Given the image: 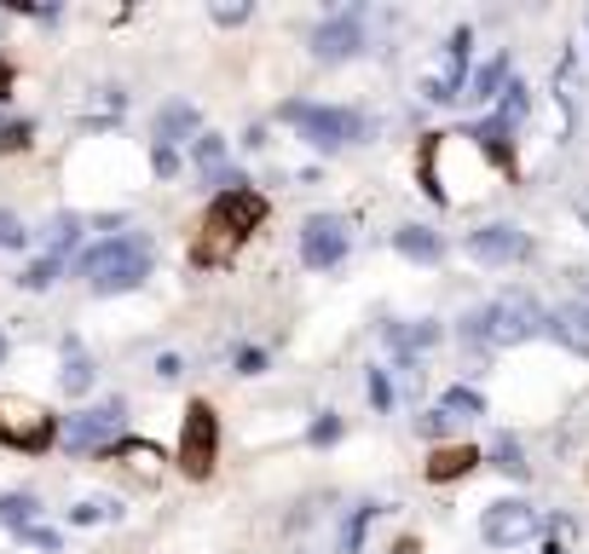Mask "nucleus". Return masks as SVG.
Masks as SVG:
<instances>
[{"mask_svg":"<svg viewBox=\"0 0 589 554\" xmlns=\"http://www.w3.org/2000/svg\"><path fill=\"white\" fill-rule=\"evenodd\" d=\"M578 290H584V306H589V272H578Z\"/></svg>","mask_w":589,"mask_h":554,"instance_id":"obj_41","label":"nucleus"},{"mask_svg":"<svg viewBox=\"0 0 589 554\" xmlns=\"http://www.w3.org/2000/svg\"><path fill=\"white\" fill-rule=\"evenodd\" d=\"M313 52L323 64H335V58H353L358 52V17H330L318 35H313Z\"/></svg>","mask_w":589,"mask_h":554,"instance_id":"obj_14","label":"nucleus"},{"mask_svg":"<svg viewBox=\"0 0 589 554\" xmlns=\"http://www.w3.org/2000/svg\"><path fill=\"white\" fill-rule=\"evenodd\" d=\"M220 156H226V145H220L214 133H202V139H197V162L209 168V162H220Z\"/></svg>","mask_w":589,"mask_h":554,"instance_id":"obj_32","label":"nucleus"},{"mask_svg":"<svg viewBox=\"0 0 589 554\" xmlns=\"http://www.w3.org/2000/svg\"><path fill=\"white\" fill-rule=\"evenodd\" d=\"M474 139H480V145L492 151L497 162H509V128H503V121H485V128H480Z\"/></svg>","mask_w":589,"mask_h":554,"instance_id":"obj_26","label":"nucleus"},{"mask_svg":"<svg viewBox=\"0 0 589 554\" xmlns=\"http://www.w3.org/2000/svg\"><path fill=\"white\" fill-rule=\"evenodd\" d=\"M128 457L139 462V474H151V468H156V450L151 445H128Z\"/></svg>","mask_w":589,"mask_h":554,"instance_id":"obj_36","label":"nucleus"},{"mask_svg":"<svg viewBox=\"0 0 589 554\" xmlns=\"http://www.w3.org/2000/svg\"><path fill=\"white\" fill-rule=\"evenodd\" d=\"M526 105H532L526 87H520V81H509V87H503V105H497V121H503V128H515V121H526Z\"/></svg>","mask_w":589,"mask_h":554,"instance_id":"obj_24","label":"nucleus"},{"mask_svg":"<svg viewBox=\"0 0 589 554\" xmlns=\"http://www.w3.org/2000/svg\"><path fill=\"white\" fill-rule=\"evenodd\" d=\"M370 515H376V508H358V515H353V526H347V554H358V543H364V526H370Z\"/></svg>","mask_w":589,"mask_h":554,"instance_id":"obj_31","label":"nucleus"},{"mask_svg":"<svg viewBox=\"0 0 589 554\" xmlns=\"http://www.w3.org/2000/svg\"><path fill=\"white\" fill-rule=\"evenodd\" d=\"M474 462H480V450H474V445H439L434 457H428V480H434V485H445V480H462Z\"/></svg>","mask_w":589,"mask_h":554,"instance_id":"obj_16","label":"nucleus"},{"mask_svg":"<svg viewBox=\"0 0 589 554\" xmlns=\"http://www.w3.org/2000/svg\"><path fill=\"white\" fill-rule=\"evenodd\" d=\"M393 554H416V543H411V538H404V543H399V549H393Z\"/></svg>","mask_w":589,"mask_h":554,"instance_id":"obj_42","label":"nucleus"},{"mask_svg":"<svg viewBox=\"0 0 589 554\" xmlns=\"http://www.w3.org/2000/svg\"><path fill=\"white\" fill-rule=\"evenodd\" d=\"M370 399H376L381 410L393 404V387H388V376H381V369H370Z\"/></svg>","mask_w":589,"mask_h":554,"instance_id":"obj_34","label":"nucleus"},{"mask_svg":"<svg viewBox=\"0 0 589 554\" xmlns=\"http://www.w3.org/2000/svg\"><path fill=\"white\" fill-rule=\"evenodd\" d=\"M538 330H550V313H543L526 290H515V295H503V300H492V306H480V313L462 318V341L469 346H520Z\"/></svg>","mask_w":589,"mask_h":554,"instance_id":"obj_1","label":"nucleus"},{"mask_svg":"<svg viewBox=\"0 0 589 554\" xmlns=\"http://www.w3.org/2000/svg\"><path fill=\"white\" fill-rule=\"evenodd\" d=\"M75 237H81V220H75V214H58V220L47 225V243H52L58 260H64V249H75Z\"/></svg>","mask_w":589,"mask_h":554,"instance_id":"obj_23","label":"nucleus"},{"mask_svg":"<svg viewBox=\"0 0 589 554\" xmlns=\"http://www.w3.org/2000/svg\"><path fill=\"white\" fill-rule=\"evenodd\" d=\"M393 249L411 255V260H439L445 243H439V232H428V225H399V232H393Z\"/></svg>","mask_w":589,"mask_h":554,"instance_id":"obj_17","label":"nucleus"},{"mask_svg":"<svg viewBox=\"0 0 589 554\" xmlns=\"http://www.w3.org/2000/svg\"><path fill=\"white\" fill-rule=\"evenodd\" d=\"M0 439L40 450V445H52V416H47V410H35V404H24V399H0Z\"/></svg>","mask_w":589,"mask_h":554,"instance_id":"obj_8","label":"nucleus"},{"mask_svg":"<svg viewBox=\"0 0 589 554\" xmlns=\"http://www.w3.org/2000/svg\"><path fill=\"white\" fill-rule=\"evenodd\" d=\"M283 116L313 139L318 151H341L358 139V116L353 110H330V105H283Z\"/></svg>","mask_w":589,"mask_h":554,"instance_id":"obj_4","label":"nucleus"},{"mask_svg":"<svg viewBox=\"0 0 589 554\" xmlns=\"http://www.w3.org/2000/svg\"><path fill=\"white\" fill-rule=\"evenodd\" d=\"M7 93H12V64L0 58V98H7Z\"/></svg>","mask_w":589,"mask_h":554,"instance_id":"obj_39","label":"nucleus"},{"mask_svg":"<svg viewBox=\"0 0 589 554\" xmlns=\"http://www.w3.org/2000/svg\"><path fill=\"white\" fill-rule=\"evenodd\" d=\"M30 145V121H12V128H0V151H24Z\"/></svg>","mask_w":589,"mask_h":554,"instance_id":"obj_29","label":"nucleus"},{"mask_svg":"<svg viewBox=\"0 0 589 554\" xmlns=\"http://www.w3.org/2000/svg\"><path fill=\"white\" fill-rule=\"evenodd\" d=\"M480 531H485V543H492V549H520V543H532L543 531V515L532 503H492V508H485V520H480Z\"/></svg>","mask_w":589,"mask_h":554,"instance_id":"obj_5","label":"nucleus"},{"mask_svg":"<svg viewBox=\"0 0 589 554\" xmlns=\"http://www.w3.org/2000/svg\"><path fill=\"white\" fill-rule=\"evenodd\" d=\"M439 410H445L451 422H474V416H485V399L474 393V387H451V393L439 399Z\"/></svg>","mask_w":589,"mask_h":554,"instance_id":"obj_19","label":"nucleus"},{"mask_svg":"<svg viewBox=\"0 0 589 554\" xmlns=\"http://www.w3.org/2000/svg\"><path fill=\"white\" fill-rule=\"evenodd\" d=\"M214 17H220V24H243V17H249V7H243V0H220Z\"/></svg>","mask_w":589,"mask_h":554,"instance_id":"obj_33","label":"nucleus"},{"mask_svg":"<svg viewBox=\"0 0 589 554\" xmlns=\"http://www.w3.org/2000/svg\"><path fill=\"white\" fill-rule=\"evenodd\" d=\"M81 272H87V283L98 295H110V290H139V283L151 278V243L139 237V232H121L110 243H98V249L81 260Z\"/></svg>","mask_w":589,"mask_h":554,"instance_id":"obj_2","label":"nucleus"},{"mask_svg":"<svg viewBox=\"0 0 589 554\" xmlns=\"http://www.w3.org/2000/svg\"><path fill=\"white\" fill-rule=\"evenodd\" d=\"M197 128H202V116L191 105H162V116H156V145L174 151V139H202Z\"/></svg>","mask_w":589,"mask_h":554,"instance_id":"obj_15","label":"nucleus"},{"mask_svg":"<svg viewBox=\"0 0 589 554\" xmlns=\"http://www.w3.org/2000/svg\"><path fill=\"white\" fill-rule=\"evenodd\" d=\"M543 554H573V549H561V543H550V549H543Z\"/></svg>","mask_w":589,"mask_h":554,"instance_id":"obj_43","label":"nucleus"},{"mask_svg":"<svg viewBox=\"0 0 589 554\" xmlns=\"http://www.w3.org/2000/svg\"><path fill=\"white\" fill-rule=\"evenodd\" d=\"M550 335H555L561 346H573L578 358H589V306H584V300L555 306V313H550Z\"/></svg>","mask_w":589,"mask_h":554,"instance_id":"obj_12","label":"nucleus"},{"mask_svg":"<svg viewBox=\"0 0 589 554\" xmlns=\"http://www.w3.org/2000/svg\"><path fill=\"white\" fill-rule=\"evenodd\" d=\"M35 497H0V520H7V526H17V531H30L35 526Z\"/></svg>","mask_w":589,"mask_h":554,"instance_id":"obj_25","label":"nucleus"},{"mask_svg":"<svg viewBox=\"0 0 589 554\" xmlns=\"http://www.w3.org/2000/svg\"><path fill=\"white\" fill-rule=\"evenodd\" d=\"M156 376H168V381H174V376H179V358H174V353H162V358H156Z\"/></svg>","mask_w":589,"mask_h":554,"instance_id":"obj_38","label":"nucleus"},{"mask_svg":"<svg viewBox=\"0 0 589 554\" xmlns=\"http://www.w3.org/2000/svg\"><path fill=\"white\" fill-rule=\"evenodd\" d=\"M58 381H64L70 399L87 393V387H93V364H87V353H75V346H70V353H64V376H58Z\"/></svg>","mask_w":589,"mask_h":554,"instance_id":"obj_21","label":"nucleus"},{"mask_svg":"<svg viewBox=\"0 0 589 554\" xmlns=\"http://www.w3.org/2000/svg\"><path fill=\"white\" fill-rule=\"evenodd\" d=\"M24 243H30V232H24V220L0 209V249H24Z\"/></svg>","mask_w":589,"mask_h":554,"instance_id":"obj_28","label":"nucleus"},{"mask_svg":"<svg viewBox=\"0 0 589 554\" xmlns=\"http://www.w3.org/2000/svg\"><path fill=\"white\" fill-rule=\"evenodd\" d=\"M381 341H388L393 353H404V364H416V353H428V346L439 341V323H428V318H411V323H388V330H381Z\"/></svg>","mask_w":589,"mask_h":554,"instance_id":"obj_13","label":"nucleus"},{"mask_svg":"<svg viewBox=\"0 0 589 554\" xmlns=\"http://www.w3.org/2000/svg\"><path fill=\"white\" fill-rule=\"evenodd\" d=\"M492 462L503 468V474H515V480H526V457H520V439H509V434H497V439H492Z\"/></svg>","mask_w":589,"mask_h":554,"instance_id":"obj_22","label":"nucleus"},{"mask_svg":"<svg viewBox=\"0 0 589 554\" xmlns=\"http://www.w3.org/2000/svg\"><path fill=\"white\" fill-rule=\"evenodd\" d=\"M214 450H220V416L209 399L186 404V434H179V474L186 480H209L214 474Z\"/></svg>","mask_w":589,"mask_h":554,"instance_id":"obj_3","label":"nucleus"},{"mask_svg":"<svg viewBox=\"0 0 589 554\" xmlns=\"http://www.w3.org/2000/svg\"><path fill=\"white\" fill-rule=\"evenodd\" d=\"M0 353H7V346H0Z\"/></svg>","mask_w":589,"mask_h":554,"instance_id":"obj_44","label":"nucleus"},{"mask_svg":"<svg viewBox=\"0 0 589 554\" xmlns=\"http://www.w3.org/2000/svg\"><path fill=\"white\" fill-rule=\"evenodd\" d=\"M469 255L485 260V266H509V260L532 255V237H526L520 225H480V232L469 237Z\"/></svg>","mask_w":589,"mask_h":554,"instance_id":"obj_11","label":"nucleus"},{"mask_svg":"<svg viewBox=\"0 0 589 554\" xmlns=\"http://www.w3.org/2000/svg\"><path fill=\"white\" fill-rule=\"evenodd\" d=\"M347 220L341 214H313L307 225H301V260L307 266H335V260H347Z\"/></svg>","mask_w":589,"mask_h":554,"instance_id":"obj_6","label":"nucleus"},{"mask_svg":"<svg viewBox=\"0 0 589 554\" xmlns=\"http://www.w3.org/2000/svg\"><path fill=\"white\" fill-rule=\"evenodd\" d=\"M335 434H341V422H335V416H323V422L313 427V439H318V445H330Z\"/></svg>","mask_w":589,"mask_h":554,"instance_id":"obj_37","label":"nucleus"},{"mask_svg":"<svg viewBox=\"0 0 589 554\" xmlns=\"http://www.w3.org/2000/svg\"><path fill=\"white\" fill-rule=\"evenodd\" d=\"M58 266H64V260H58V255H47V260H35V266H30V272L17 278V283H24V290H47V283L58 278Z\"/></svg>","mask_w":589,"mask_h":554,"instance_id":"obj_27","label":"nucleus"},{"mask_svg":"<svg viewBox=\"0 0 589 554\" xmlns=\"http://www.w3.org/2000/svg\"><path fill=\"white\" fill-rule=\"evenodd\" d=\"M578 220L589 225V191H578Z\"/></svg>","mask_w":589,"mask_h":554,"instance_id":"obj_40","label":"nucleus"},{"mask_svg":"<svg viewBox=\"0 0 589 554\" xmlns=\"http://www.w3.org/2000/svg\"><path fill=\"white\" fill-rule=\"evenodd\" d=\"M260 369H267V353H260V346H243V353H237V376H260Z\"/></svg>","mask_w":589,"mask_h":554,"instance_id":"obj_30","label":"nucleus"},{"mask_svg":"<svg viewBox=\"0 0 589 554\" xmlns=\"http://www.w3.org/2000/svg\"><path fill=\"white\" fill-rule=\"evenodd\" d=\"M462 75H469V30H457L451 40H445V58L428 70L422 93L439 98V105H445V98H469V93H462Z\"/></svg>","mask_w":589,"mask_h":554,"instance_id":"obj_7","label":"nucleus"},{"mask_svg":"<svg viewBox=\"0 0 589 554\" xmlns=\"http://www.w3.org/2000/svg\"><path fill=\"white\" fill-rule=\"evenodd\" d=\"M110 439H121V399L98 404V410H81V416H70V427H64V445L70 450H98V445H110Z\"/></svg>","mask_w":589,"mask_h":554,"instance_id":"obj_9","label":"nucleus"},{"mask_svg":"<svg viewBox=\"0 0 589 554\" xmlns=\"http://www.w3.org/2000/svg\"><path fill=\"white\" fill-rule=\"evenodd\" d=\"M416 427H422V434H428V439H439L445 427H451V416H445V410H434V416H422Z\"/></svg>","mask_w":589,"mask_h":554,"instance_id":"obj_35","label":"nucleus"},{"mask_svg":"<svg viewBox=\"0 0 589 554\" xmlns=\"http://www.w3.org/2000/svg\"><path fill=\"white\" fill-rule=\"evenodd\" d=\"M209 220L220 225V232H232V237H249L255 225L267 220V197H260V191H243V185H237V191H220L214 209H209Z\"/></svg>","mask_w":589,"mask_h":554,"instance_id":"obj_10","label":"nucleus"},{"mask_svg":"<svg viewBox=\"0 0 589 554\" xmlns=\"http://www.w3.org/2000/svg\"><path fill=\"white\" fill-rule=\"evenodd\" d=\"M503 75H509V58H492L485 70H474L469 98H480V105H485V98H497V93H503Z\"/></svg>","mask_w":589,"mask_h":554,"instance_id":"obj_20","label":"nucleus"},{"mask_svg":"<svg viewBox=\"0 0 589 554\" xmlns=\"http://www.w3.org/2000/svg\"><path fill=\"white\" fill-rule=\"evenodd\" d=\"M237 243L243 237H232V232H220V225L209 220V225H202V237H197V266H220V260H232V249H237Z\"/></svg>","mask_w":589,"mask_h":554,"instance_id":"obj_18","label":"nucleus"}]
</instances>
